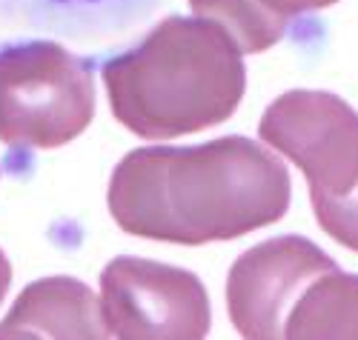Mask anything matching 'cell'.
Masks as SVG:
<instances>
[{
	"label": "cell",
	"instance_id": "52a82bcc",
	"mask_svg": "<svg viewBox=\"0 0 358 340\" xmlns=\"http://www.w3.org/2000/svg\"><path fill=\"white\" fill-rule=\"evenodd\" d=\"M46 337V340H101L109 337L101 297L86 283L66 274L29 283L0 323V340Z\"/></svg>",
	"mask_w": 358,
	"mask_h": 340
},
{
	"label": "cell",
	"instance_id": "8fae6325",
	"mask_svg": "<svg viewBox=\"0 0 358 340\" xmlns=\"http://www.w3.org/2000/svg\"><path fill=\"white\" fill-rule=\"evenodd\" d=\"M255 3L289 26L292 17H301L307 12H318V9H327V6H336L338 0H255Z\"/></svg>",
	"mask_w": 358,
	"mask_h": 340
},
{
	"label": "cell",
	"instance_id": "30bf717a",
	"mask_svg": "<svg viewBox=\"0 0 358 340\" xmlns=\"http://www.w3.org/2000/svg\"><path fill=\"white\" fill-rule=\"evenodd\" d=\"M310 203L318 226L350 252H358V183L341 198H321Z\"/></svg>",
	"mask_w": 358,
	"mask_h": 340
},
{
	"label": "cell",
	"instance_id": "8992f818",
	"mask_svg": "<svg viewBox=\"0 0 358 340\" xmlns=\"http://www.w3.org/2000/svg\"><path fill=\"white\" fill-rule=\"evenodd\" d=\"M338 263L307 237L281 235L255 243L227 274L229 320L250 340H284V326L307 286Z\"/></svg>",
	"mask_w": 358,
	"mask_h": 340
},
{
	"label": "cell",
	"instance_id": "ba28073f",
	"mask_svg": "<svg viewBox=\"0 0 358 340\" xmlns=\"http://www.w3.org/2000/svg\"><path fill=\"white\" fill-rule=\"evenodd\" d=\"M284 340H358V274L324 272L298 297Z\"/></svg>",
	"mask_w": 358,
	"mask_h": 340
},
{
	"label": "cell",
	"instance_id": "6da1fadb",
	"mask_svg": "<svg viewBox=\"0 0 358 340\" xmlns=\"http://www.w3.org/2000/svg\"><path fill=\"white\" fill-rule=\"evenodd\" d=\"M292 198L284 161L244 135L201 146H143L109 180V214L127 235L178 246L235 240L281 221Z\"/></svg>",
	"mask_w": 358,
	"mask_h": 340
},
{
	"label": "cell",
	"instance_id": "5b68a950",
	"mask_svg": "<svg viewBox=\"0 0 358 340\" xmlns=\"http://www.w3.org/2000/svg\"><path fill=\"white\" fill-rule=\"evenodd\" d=\"M258 138L304 172L310 200L358 183V112L333 91L292 89L266 106Z\"/></svg>",
	"mask_w": 358,
	"mask_h": 340
},
{
	"label": "cell",
	"instance_id": "277c9868",
	"mask_svg": "<svg viewBox=\"0 0 358 340\" xmlns=\"http://www.w3.org/2000/svg\"><path fill=\"white\" fill-rule=\"evenodd\" d=\"M101 312L109 337L121 340H201L213 320L198 274L129 255L103 266Z\"/></svg>",
	"mask_w": 358,
	"mask_h": 340
},
{
	"label": "cell",
	"instance_id": "3957f363",
	"mask_svg": "<svg viewBox=\"0 0 358 340\" xmlns=\"http://www.w3.org/2000/svg\"><path fill=\"white\" fill-rule=\"evenodd\" d=\"M95 117V77L86 60L52 40L0 49V143L57 149Z\"/></svg>",
	"mask_w": 358,
	"mask_h": 340
},
{
	"label": "cell",
	"instance_id": "7a4b0ae2",
	"mask_svg": "<svg viewBox=\"0 0 358 340\" xmlns=\"http://www.w3.org/2000/svg\"><path fill=\"white\" fill-rule=\"evenodd\" d=\"M115 120L146 140L184 138L229 120L247 89L244 52L221 26L169 15L135 49L106 60Z\"/></svg>",
	"mask_w": 358,
	"mask_h": 340
},
{
	"label": "cell",
	"instance_id": "9c48e42d",
	"mask_svg": "<svg viewBox=\"0 0 358 340\" xmlns=\"http://www.w3.org/2000/svg\"><path fill=\"white\" fill-rule=\"evenodd\" d=\"M195 17L221 26L244 54L273 49L284 35L287 23L261 9L255 0H189Z\"/></svg>",
	"mask_w": 358,
	"mask_h": 340
},
{
	"label": "cell",
	"instance_id": "7c38bea8",
	"mask_svg": "<svg viewBox=\"0 0 358 340\" xmlns=\"http://www.w3.org/2000/svg\"><path fill=\"white\" fill-rule=\"evenodd\" d=\"M9 286H12V263H9V258L3 255V249H0V303H3Z\"/></svg>",
	"mask_w": 358,
	"mask_h": 340
}]
</instances>
